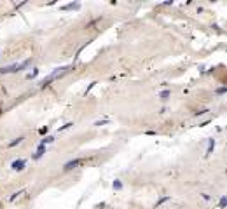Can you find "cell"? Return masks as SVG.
I'll list each match as a JSON object with an SVG mask.
<instances>
[{
	"label": "cell",
	"mask_w": 227,
	"mask_h": 209,
	"mask_svg": "<svg viewBox=\"0 0 227 209\" xmlns=\"http://www.w3.org/2000/svg\"><path fill=\"white\" fill-rule=\"evenodd\" d=\"M170 96H171V91H170V89H164V91H161V92H159V98H161L163 101H166Z\"/></svg>",
	"instance_id": "8992f818"
},
{
	"label": "cell",
	"mask_w": 227,
	"mask_h": 209,
	"mask_svg": "<svg viewBox=\"0 0 227 209\" xmlns=\"http://www.w3.org/2000/svg\"><path fill=\"white\" fill-rule=\"evenodd\" d=\"M25 164H26V160H14L10 167H12L14 171H23L25 169Z\"/></svg>",
	"instance_id": "7a4b0ae2"
},
{
	"label": "cell",
	"mask_w": 227,
	"mask_h": 209,
	"mask_svg": "<svg viewBox=\"0 0 227 209\" xmlns=\"http://www.w3.org/2000/svg\"><path fill=\"white\" fill-rule=\"evenodd\" d=\"M31 60H26V61H23L21 65H12V66H2L0 68V73L4 75V73H14V71H19V70H23L28 63H30Z\"/></svg>",
	"instance_id": "6da1fadb"
},
{
	"label": "cell",
	"mask_w": 227,
	"mask_h": 209,
	"mask_svg": "<svg viewBox=\"0 0 227 209\" xmlns=\"http://www.w3.org/2000/svg\"><path fill=\"white\" fill-rule=\"evenodd\" d=\"M46 153V147H42V145H39V148H37V153L33 155V159H40L42 155Z\"/></svg>",
	"instance_id": "52a82bcc"
},
{
	"label": "cell",
	"mask_w": 227,
	"mask_h": 209,
	"mask_svg": "<svg viewBox=\"0 0 227 209\" xmlns=\"http://www.w3.org/2000/svg\"><path fill=\"white\" fill-rule=\"evenodd\" d=\"M168 200H171V195H163V197H161V199H159V200H157V202L154 204V208H155V209L161 208V206H163L164 202H168Z\"/></svg>",
	"instance_id": "5b68a950"
},
{
	"label": "cell",
	"mask_w": 227,
	"mask_h": 209,
	"mask_svg": "<svg viewBox=\"0 0 227 209\" xmlns=\"http://www.w3.org/2000/svg\"><path fill=\"white\" fill-rule=\"evenodd\" d=\"M114 188H115V190H121V188H122V183H121L119 179H115V181H114Z\"/></svg>",
	"instance_id": "4fadbf2b"
},
{
	"label": "cell",
	"mask_w": 227,
	"mask_h": 209,
	"mask_svg": "<svg viewBox=\"0 0 227 209\" xmlns=\"http://www.w3.org/2000/svg\"><path fill=\"white\" fill-rule=\"evenodd\" d=\"M52 141H54V136H46V138L40 141V145H42V147H46L47 143H52Z\"/></svg>",
	"instance_id": "30bf717a"
},
{
	"label": "cell",
	"mask_w": 227,
	"mask_h": 209,
	"mask_svg": "<svg viewBox=\"0 0 227 209\" xmlns=\"http://www.w3.org/2000/svg\"><path fill=\"white\" fill-rule=\"evenodd\" d=\"M81 7V4L79 2H70V4H66V5H61V10H70V9H79Z\"/></svg>",
	"instance_id": "277c9868"
},
{
	"label": "cell",
	"mask_w": 227,
	"mask_h": 209,
	"mask_svg": "<svg viewBox=\"0 0 227 209\" xmlns=\"http://www.w3.org/2000/svg\"><path fill=\"white\" fill-rule=\"evenodd\" d=\"M23 192H25V190H19V192H14V193H12V195H10V197H9V200H14V199H16V197H18V195H21Z\"/></svg>",
	"instance_id": "5bb4252c"
},
{
	"label": "cell",
	"mask_w": 227,
	"mask_h": 209,
	"mask_svg": "<svg viewBox=\"0 0 227 209\" xmlns=\"http://www.w3.org/2000/svg\"><path fill=\"white\" fill-rule=\"evenodd\" d=\"M81 162H82V160H81V159L70 160V162H66V164H65V167H63V169H65V171H70V169H73V167H75V166H79V164H81Z\"/></svg>",
	"instance_id": "3957f363"
},
{
	"label": "cell",
	"mask_w": 227,
	"mask_h": 209,
	"mask_svg": "<svg viewBox=\"0 0 227 209\" xmlns=\"http://www.w3.org/2000/svg\"><path fill=\"white\" fill-rule=\"evenodd\" d=\"M105 124H108V120H96L94 122V126H105Z\"/></svg>",
	"instance_id": "2e32d148"
},
{
	"label": "cell",
	"mask_w": 227,
	"mask_h": 209,
	"mask_svg": "<svg viewBox=\"0 0 227 209\" xmlns=\"http://www.w3.org/2000/svg\"><path fill=\"white\" fill-rule=\"evenodd\" d=\"M208 110H199V112H196V117H199V115H205Z\"/></svg>",
	"instance_id": "d6986e66"
},
{
	"label": "cell",
	"mask_w": 227,
	"mask_h": 209,
	"mask_svg": "<svg viewBox=\"0 0 227 209\" xmlns=\"http://www.w3.org/2000/svg\"><path fill=\"white\" fill-rule=\"evenodd\" d=\"M213 148H215V139H210V143H208V150H206V157L213 152Z\"/></svg>",
	"instance_id": "9c48e42d"
},
{
	"label": "cell",
	"mask_w": 227,
	"mask_h": 209,
	"mask_svg": "<svg viewBox=\"0 0 227 209\" xmlns=\"http://www.w3.org/2000/svg\"><path fill=\"white\" fill-rule=\"evenodd\" d=\"M37 75H39V68H33V71H31V73H28V79H35Z\"/></svg>",
	"instance_id": "7c38bea8"
},
{
	"label": "cell",
	"mask_w": 227,
	"mask_h": 209,
	"mask_svg": "<svg viewBox=\"0 0 227 209\" xmlns=\"http://www.w3.org/2000/svg\"><path fill=\"white\" fill-rule=\"evenodd\" d=\"M224 206H226V197H222V199H220V208H224Z\"/></svg>",
	"instance_id": "ffe728a7"
},
{
	"label": "cell",
	"mask_w": 227,
	"mask_h": 209,
	"mask_svg": "<svg viewBox=\"0 0 227 209\" xmlns=\"http://www.w3.org/2000/svg\"><path fill=\"white\" fill-rule=\"evenodd\" d=\"M145 134H147V136H154V134H155V131H147Z\"/></svg>",
	"instance_id": "44dd1931"
},
{
	"label": "cell",
	"mask_w": 227,
	"mask_h": 209,
	"mask_svg": "<svg viewBox=\"0 0 227 209\" xmlns=\"http://www.w3.org/2000/svg\"><path fill=\"white\" fill-rule=\"evenodd\" d=\"M73 126V122H68V124H65V126H61V127H60V131H65V129H70V127H72Z\"/></svg>",
	"instance_id": "9a60e30c"
},
{
	"label": "cell",
	"mask_w": 227,
	"mask_h": 209,
	"mask_svg": "<svg viewBox=\"0 0 227 209\" xmlns=\"http://www.w3.org/2000/svg\"><path fill=\"white\" fill-rule=\"evenodd\" d=\"M96 84H98V82H91V84H89V86H87V89L84 91V96H87V94H89V92H91V89H93L94 86H96Z\"/></svg>",
	"instance_id": "8fae6325"
},
{
	"label": "cell",
	"mask_w": 227,
	"mask_h": 209,
	"mask_svg": "<svg viewBox=\"0 0 227 209\" xmlns=\"http://www.w3.org/2000/svg\"><path fill=\"white\" fill-rule=\"evenodd\" d=\"M47 131H49V127L46 126V127H40V129H39V132H40V134H47Z\"/></svg>",
	"instance_id": "e0dca14e"
},
{
	"label": "cell",
	"mask_w": 227,
	"mask_h": 209,
	"mask_svg": "<svg viewBox=\"0 0 227 209\" xmlns=\"http://www.w3.org/2000/svg\"><path fill=\"white\" fill-rule=\"evenodd\" d=\"M226 91H227L226 87H218V89L215 91V92H217V94H224V92H226Z\"/></svg>",
	"instance_id": "ac0fdd59"
},
{
	"label": "cell",
	"mask_w": 227,
	"mask_h": 209,
	"mask_svg": "<svg viewBox=\"0 0 227 209\" xmlns=\"http://www.w3.org/2000/svg\"><path fill=\"white\" fill-rule=\"evenodd\" d=\"M23 139H25V138H23V136H19V138H16L14 141H10V143L7 145V147H9V148H14V147H18V145H19V143L23 141Z\"/></svg>",
	"instance_id": "ba28073f"
}]
</instances>
